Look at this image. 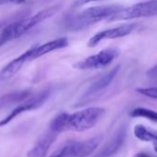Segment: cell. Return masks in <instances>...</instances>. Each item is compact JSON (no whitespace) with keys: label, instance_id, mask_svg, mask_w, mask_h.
I'll return each mask as SVG.
<instances>
[{"label":"cell","instance_id":"cell-13","mask_svg":"<svg viewBox=\"0 0 157 157\" xmlns=\"http://www.w3.org/2000/svg\"><path fill=\"white\" fill-rule=\"evenodd\" d=\"M26 62H28L27 54L26 52H24L23 54H21L18 57L13 59L11 62H10L8 65H6L2 68V70L0 71V77L3 78H8L14 76Z\"/></svg>","mask_w":157,"mask_h":157},{"label":"cell","instance_id":"cell-9","mask_svg":"<svg viewBox=\"0 0 157 157\" xmlns=\"http://www.w3.org/2000/svg\"><path fill=\"white\" fill-rule=\"evenodd\" d=\"M67 45H68V40L66 37H62V38H58V39L47 42L45 44H40L38 46H33L25 52L27 54L28 61H32V60L37 59L48 53H51L53 51L65 48Z\"/></svg>","mask_w":157,"mask_h":157},{"label":"cell","instance_id":"cell-5","mask_svg":"<svg viewBox=\"0 0 157 157\" xmlns=\"http://www.w3.org/2000/svg\"><path fill=\"white\" fill-rule=\"evenodd\" d=\"M119 55L117 48H105L95 55L90 56L73 65V67L80 70L100 69L109 66Z\"/></svg>","mask_w":157,"mask_h":157},{"label":"cell","instance_id":"cell-12","mask_svg":"<svg viewBox=\"0 0 157 157\" xmlns=\"http://www.w3.org/2000/svg\"><path fill=\"white\" fill-rule=\"evenodd\" d=\"M119 67H120L119 66H116L115 67L110 69L107 73H105L101 78H99L96 82H94L88 88V90L84 94V97H89V96L94 95V94L105 90V88H107L111 84V82L114 81L116 76L117 75V73L119 71Z\"/></svg>","mask_w":157,"mask_h":157},{"label":"cell","instance_id":"cell-15","mask_svg":"<svg viewBox=\"0 0 157 157\" xmlns=\"http://www.w3.org/2000/svg\"><path fill=\"white\" fill-rule=\"evenodd\" d=\"M131 117H142L157 123V112L145 107H136L130 112Z\"/></svg>","mask_w":157,"mask_h":157},{"label":"cell","instance_id":"cell-20","mask_svg":"<svg viewBox=\"0 0 157 157\" xmlns=\"http://www.w3.org/2000/svg\"><path fill=\"white\" fill-rule=\"evenodd\" d=\"M147 75L151 78H156L157 77V64L147 71Z\"/></svg>","mask_w":157,"mask_h":157},{"label":"cell","instance_id":"cell-4","mask_svg":"<svg viewBox=\"0 0 157 157\" xmlns=\"http://www.w3.org/2000/svg\"><path fill=\"white\" fill-rule=\"evenodd\" d=\"M157 16V0H148L140 2L128 8H122L118 12L109 18L108 21H130L139 18H147Z\"/></svg>","mask_w":157,"mask_h":157},{"label":"cell","instance_id":"cell-17","mask_svg":"<svg viewBox=\"0 0 157 157\" xmlns=\"http://www.w3.org/2000/svg\"><path fill=\"white\" fill-rule=\"evenodd\" d=\"M136 92L148 98L157 100V87H147V88H137Z\"/></svg>","mask_w":157,"mask_h":157},{"label":"cell","instance_id":"cell-10","mask_svg":"<svg viewBox=\"0 0 157 157\" xmlns=\"http://www.w3.org/2000/svg\"><path fill=\"white\" fill-rule=\"evenodd\" d=\"M126 139V128H120L114 136L105 144V146L94 157H111L116 154L121 148Z\"/></svg>","mask_w":157,"mask_h":157},{"label":"cell","instance_id":"cell-18","mask_svg":"<svg viewBox=\"0 0 157 157\" xmlns=\"http://www.w3.org/2000/svg\"><path fill=\"white\" fill-rule=\"evenodd\" d=\"M95 1H100V0H74L71 7L73 9H78V8L83 7V6L87 5V4L95 2Z\"/></svg>","mask_w":157,"mask_h":157},{"label":"cell","instance_id":"cell-22","mask_svg":"<svg viewBox=\"0 0 157 157\" xmlns=\"http://www.w3.org/2000/svg\"><path fill=\"white\" fill-rule=\"evenodd\" d=\"M49 157H50V156H49Z\"/></svg>","mask_w":157,"mask_h":157},{"label":"cell","instance_id":"cell-8","mask_svg":"<svg viewBox=\"0 0 157 157\" xmlns=\"http://www.w3.org/2000/svg\"><path fill=\"white\" fill-rule=\"evenodd\" d=\"M137 27H138L137 23H128V24H123L120 26H117L114 28L101 31L95 33L93 37H91L87 44L89 47H94L98 44H100L102 41L110 40V39H117V38L128 36L131 33H133Z\"/></svg>","mask_w":157,"mask_h":157},{"label":"cell","instance_id":"cell-1","mask_svg":"<svg viewBox=\"0 0 157 157\" xmlns=\"http://www.w3.org/2000/svg\"><path fill=\"white\" fill-rule=\"evenodd\" d=\"M60 9L61 5H54L37 12L36 14L31 17L17 21L7 25L2 31V33H0V46L4 45L5 44L10 41L20 38L39 23L53 17L56 13H57Z\"/></svg>","mask_w":157,"mask_h":157},{"label":"cell","instance_id":"cell-2","mask_svg":"<svg viewBox=\"0 0 157 157\" xmlns=\"http://www.w3.org/2000/svg\"><path fill=\"white\" fill-rule=\"evenodd\" d=\"M123 7L120 5H104L86 9L67 21L66 25L71 31H80L92 24L97 23L104 20H108Z\"/></svg>","mask_w":157,"mask_h":157},{"label":"cell","instance_id":"cell-14","mask_svg":"<svg viewBox=\"0 0 157 157\" xmlns=\"http://www.w3.org/2000/svg\"><path fill=\"white\" fill-rule=\"evenodd\" d=\"M134 135L138 140L141 141L151 142L154 151L157 152V132L151 131L143 125L139 124L134 128Z\"/></svg>","mask_w":157,"mask_h":157},{"label":"cell","instance_id":"cell-11","mask_svg":"<svg viewBox=\"0 0 157 157\" xmlns=\"http://www.w3.org/2000/svg\"><path fill=\"white\" fill-rule=\"evenodd\" d=\"M57 133L48 130L45 132L34 144V146L28 151V157H45L50 147L55 142L57 137Z\"/></svg>","mask_w":157,"mask_h":157},{"label":"cell","instance_id":"cell-16","mask_svg":"<svg viewBox=\"0 0 157 157\" xmlns=\"http://www.w3.org/2000/svg\"><path fill=\"white\" fill-rule=\"evenodd\" d=\"M30 95H31V93L29 91H23V92H20L17 94L4 96L3 98L0 99V107L6 106L8 105H11L14 103H18V102H22L26 98H28Z\"/></svg>","mask_w":157,"mask_h":157},{"label":"cell","instance_id":"cell-19","mask_svg":"<svg viewBox=\"0 0 157 157\" xmlns=\"http://www.w3.org/2000/svg\"><path fill=\"white\" fill-rule=\"evenodd\" d=\"M26 0H0V5L6 4H21L25 2Z\"/></svg>","mask_w":157,"mask_h":157},{"label":"cell","instance_id":"cell-6","mask_svg":"<svg viewBox=\"0 0 157 157\" xmlns=\"http://www.w3.org/2000/svg\"><path fill=\"white\" fill-rule=\"evenodd\" d=\"M103 140V135H97L87 140L69 142L63 146L62 157H87L92 154Z\"/></svg>","mask_w":157,"mask_h":157},{"label":"cell","instance_id":"cell-21","mask_svg":"<svg viewBox=\"0 0 157 157\" xmlns=\"http://www.w3.org/2000/svg\"><path fill=\"white\" fill-rule=\"evenodd\" d=\"M133 157H151V156L149 154L145 153V152H138Z\"/></svg>","mask_w":157,"mask_h":157},{"label":"cell","instance_id":"cell-3","mask_svg":"<svg viewBox=\"0 0 157 157\" xmlns=\"http://www.w3.org/2000/svg\"><path fill=\"white\" fill-rule=\"evenodd\" d=\"M105 113L103 107H88L72 114L66 113V130L82 132L94 128Z\"/></svg>","mask_w":157,"mask_h":157},{"label":"cell","instance_id":"cell-7","mask_svg":"<svg viewBox=\"0 0 157 157\" xmlns=\"http://www.w3.org/2000/svg\"><path fill=\"white\" fill-rule=\"evenodd\" d=\"M49 95H50L49 90H43L34 95H32V96L30 95L28 98H26L24 101H22L17 107H15L6 117L0 120V128L8 125L15 117H17L18 116H20L21 114H22L24 112L39 108L46 102Z\"/></svg>","mask_w":157,"mask_h":157}]
</instances>
